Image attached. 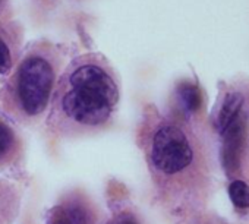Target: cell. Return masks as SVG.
<instances>
[{"label": "cell", "mask_w": 249, "mask_h": 224, "mask_svg": "<svg viewBox=\"0 0 249 224\" xmlns=\"http://www.w3.org/2000/svg\"><path fill=\"white\" fill-rule=\"evenodd\" d=\"M229 196L239 208H249V186L242 180H234L229 186Z\"/></svg>", "instance_id": "obj_7"}, {"label": "cell", "mask_w": 249, "mask_h": 224, "mask_svg": "<svg viewBox=\"0 0 249 224\" xmlns=\"http://www.w3.org/2000/svg\"><path fill=\"white\" fill-rule=\"evenodd\" d=\"M243 103L245 98L240 92L231 91L226 94L217 115V129L221 135L239 116H242Z\"/></svg>", "instance_id": "obj_5"}, {"label": "cell", "mask_w": 249, "mask_h": 224, "mask_svg": "<svg viewBox=\"0 0 249 224\" xmlns=\"http://www.w3.org/2000/svg\"><path fill=\"white\" fill-rule=\"evenodd\" d=\"M178 94H179V98L183 104V107L188 110V111H196L201 105V92L199 89L192 85V84H182L178 89Z\"/></svg>", "instance_id": "obj_6"}, {"label": "cell", "mask_w": 249, "mask_h": 224, "mask_svg": "<svg viewBox=\"0 0 249 224\" xmlns=\"http://www.w3.org/2000/svg\"><path fill=\"white\" fill-rule=\"evenodd\" d=\"M117 98L119 88L111 73L103 65L88 60L69 72L60 105L76 123L97 126L110 118Z\"/></svg>", "instance_id": "obj_1"}, {"label": "cell", "mask_w": 249, "mask_h": 224, "mask_svg": "<svg viewBox=\"0 0 249 224\" xmlns=\"http://www.w3.org/2000/svg\"><path fill=\"white\" fill-rule=\"evenodd\" d=\"M12 66V52L5 34L0 30V73H6Z\"/></svg>", "instance_id": "obj_8"}, {"label": "cell", "mask_w": 249, "mask_h": 224, "mask_svg": "<svg viewBox=\"0 0 249 224\" xmlns=\"http://www.w3.org/2000/svg\"><path fill=\"white\" fill-rule=\"evenodd\" d=\"M12 142H14L12 131L6 125L0 123V154H5L12 147Z\"/></svg>", "instance_id": "obj_9"}, {"label": "cell", "mask_w": 249, "mask_h": 224, "mask_svg": "<svg viewBox=\"0 0 249 224\" xmlns=\"http://www.w3.org/2000/svg\"><path fill=\"white\" fill-rule=\"evenodd\" d=\"M0 3H2V0H0Z\"/></svg>", "instance_id": "obj_11"}, {"label": "cell", "mask_w": 249, "mask_h": 224, "mask_svg": "<svg viewBox=\"0 0 249 224\" xmlns=\"http://www.w3.org/2000/svg\"><path fill=\"white\" fill-rule=\"evenodd\" d=\"M107 224H138L137 223V220L132 217V215H129V214H120V215H117L116 218H113L110 223H107Z\"/></svg>", "instance_id": "obj_10"}, {"label": "cell", "mask_w": 249, "mask_h": 224, "mask_svg": "<svg viewBox=\"0 0 249 224\" xmlns=\"http://www.w3.org/2000/svg\"><path fill=\"white\" fill-rule=\"evenodd\" d=\"M223 142V167L229 174H233L240 167V155L245 139V119L239 116L224 132Z\"/></svg>", "instance_id": "obj_4"}, {"label": "cell", "mask_w": 249, "mask_h": 224, "mask_svg": "<svg viewBox=\"0 0 249 224\" xmlns=\"http://www.w3.org/2000/svg\"><path fill=\"white\" fill-rule=\"evenodd\" d=\"M153 163L167 174L186 169L192 161V148L186 135L176 126L166 125L157 131L153 141Z\"/></svg>", "instance_id": "obj_3"}, {"label": "cell", "mask_w": 249, "mask_h": 224, "mask_svg": "<svg viewBox=\"0 0 249 224\" xmlns=\"http://www.w3.org/2000/svg\"><path fill=\"white\" fill-rule=\"evenodd\" d=\"M54 66L41 53L27 56L15 76V94L21 110L28 116L41 115L54 85Z\"/></svg>", "instance_id": "obj_2"}]
</instances>
